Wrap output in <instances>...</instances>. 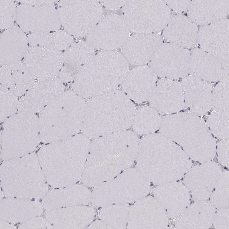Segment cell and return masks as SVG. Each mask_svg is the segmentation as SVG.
<instances>
[{
    "mask_svg": "<svg viewBox=\"0 0 229 229\" xmlns=\"http://www.w3.org/2000/svg\"><path fill=\"white\" fill-rule=\"evenodd\" d=\"M136 110L131 99L115 90L93 97L86 102L82 133L94 139L127 130Z\"/></svg>",
    "mask_w": 229,
    "mask_h": 229,
    "instance_id": "1",
    "label": "cell"
},
{
    "mask_svg": "<svg viewBox=\"0 0 229 229\" xmlns=\"http://www.w3.org/2000/svg\"><path fill=\"white\" fill-rule=\"evenodd\" d=\"M129 71V63L121 53H94L76 75L72 88L81 97L91 98L116 90Z\"/></svg>",
    "mask_w": 229,
    "mask_h": 229,
    "instance_id": "2",
    "label": "cell"
},
{
    "mask_svg": "<svg viewBox=\"0 0 229 229\" xmlns=\"http://www.w3.org/2000/svg\"><path fill=\"white\" fill-rule=\"evenodd\" d=\"M86 102L73 91L64 92L40 112L38 118L40 137L53 142L78 133L81 130Z\"/></svg>",
    "mask_w": 229,
    "mask_h": 229,
    "instance_id": "3",
    "label": "cell"
},
{
    "mask_svg": "<svg viewBox=\"0 0 229 229\" xmlns=\"http://www.w3.org/2000/svg\"><path fill=\"white\" fill-rule=\"evenodd\" d=\"M90 143L86 137L78 133L43 147L39 158L50 159L53 163L59 185H72L81 178Z\"/></svg>",
    "mask_w": 229,
    "mask_h": 229,
    "instance_id": "4",
    "label": "cell"
},
{
    "mask_svg": "<svg viewBox=\"0 0 229 229\" xmlns=\"http://www.w3.org/2000/svg\"><path fill=\"white\" fill-rule=\"evenodd\" d=\"M1 136L2 158H19L34 149L39 142L38 118L19 111L6 121Z\"/></svg>",
    "mask_w": 229,
    "mask_h": 229,
    "instance_id": "5",
    "label": "cell"
},
{
    "mask_svg": "<svg viewBox=\"0 0 229 229\" xmlns=\"http://www.w3.org/2000/svg\"><path fill=\"white\" fill-rule=\"evenodd\" d=\"M92 140L90 141L87 163L109 159L123 169L136 159L140 141L133 131L126 130Z\"/></svg>",
    "mask_w": 229,
    "mask_h": 229,
    "instance_id": "6",
    "label": "cell"
},
{
    "mask_svg": "<svg viewBox=\"0 0 229 229\" xmlns=\"http://www.w3.org/2000/svg\"><path fill=\"white\" fill-rule=\"evenodd\" d=\"M123 17L129 30L141 33H156L165 27L171 18L165 1H129Z\"/></svg>",
    "mask_w": 229,
    "mask_h": 229,
    "instance_id": "7",
    "label": "cell"
},
{
    "mask_svg": "<svg viewBox=\"0 0 229 229\" xmlns=\"http://www.w3.org/2000/svg\"><path fill=\"white\" fill-rule=\"evenodd\" d=\"M61 25L67 33L87 36L102 18V7L96 0H61L57 7Z\"/></svg>",
    "mask_w": 229,
    "mask_h": 229,
    "instance_id": "8",
    "label": "cell"
},
{
    "mask_svg": "<svg viewBox=\"0 0 229 229\" xmlns=\"http://www.w3.org/2000/svg\"><path fill=\"white\" fill-rule=\"evenodd\" d=\"M190 53L188 49L169 43H162L149 62V67L163 78H184L189 73Z\"/></svg>",
    "mask_w": 229,
    "mask_h": 229,
    "instance_id": "9",
    "label": "cell"
},
{
    "mask_svg": "<svg viewBox=\"0 0 229 229\" xmlns=\"http://www.w3.org/2000/svg\"><path fill=\"white\" fill-rule=\"evenodd\" d=\"M16 21L24 31L35 33L58 31L61 23L54 4L24 3L17 8Z\"/></svg>",
    "mask_w": 229,
    "mask_h": 229,
    "instance_id": "10",
    "label": "cell"
},
{
    "mask_svg": "<svg viewBox=\"0 0 229 229\" xmlns=\"http://www.w3.org/2000/svg\"><path fill=\"white\" fill-rule=\"evenodd\" d=\"M129 35L123 16L111 14L102 18L87 36V42L94 48L114 50L122 46Z\"/></svg>",
    "mask_w": 229,
    "mask_h": 229,
    "instance_id": "11",
    "label": "cell"
},
{
    "mask_svg": "<svg viewBox=\"0 0 229 229\" xmlns=\"http://www.w3.org/2000/svg\"><path fill=\"white\" fill-rule=\"evenodd\" d=\"M23 63L38 81L58 76L63 63V53L53 48L31 46L24 57Z\"/></svg>",
    "mask_w": 229,
    "mask_h": 229,
    "instance_id": "12",
    "label": "cell"
},
{
    "mask_svg": "<svg viewBox=\"0 0 229 229\" xmlns=\"http://www.w3.org/2000/svg\"><path fill=\"white\" fill-rule=\"evenodd\" d=\"M64 89L63 82L58 77L38 81L20 98L18 109L34 114L41 112Z\"/></svg>",
    "mask_w": 229,
    "mask_h": 229,
    "instance_id": "13",
    "label": "cell"
},
{
    "mask_svg": "<svg viewBox=\"0 0 229 229\" xmlns=\"http://www.w3.org/2000/svg\"><path fill=\"white\" fill-rule=\"evenodd\" d=\"M229 22L224 19L202 26L197 43L202 49L220 59L229 61Z\"/></svg>",
    "mask_w": 229,
    "mask_h": 229,
    "instance_id": "14",
    "label": "cell"
},
{
    "mask_svg": "<svg viewBox=\"0 0 229 229\" xmlns=\"http://www.w3.org/2000/svg\"><path fill=\"white\" fill-rule=\"evenodd\" d=\"M229 62L222 60L203 50L195 48L190 53L189 73L191 75L211 82L228 76Z\"/></svg>",
    "mask_w": 229,
    "mask_h": 229,
    "instance_id": "15",
    "label": "cell"
},
{
    "mask_svg": "<svg viewBox=\"0 0 229 229\" xmlns=\"http://www.w3.org/2000/svg\"><path fill=\"white\" fill-rule=\"evenodd\" d=\"M156 33H137L130 36L120 48L121 53L129 63L142 65L149 62L162 43Z\"/></svg>",
    "mask_w": 229,
    "mask_h": 229,
    "instance_id": "16",
    "label": "cell"
},
{
    "mask_svg": "<svg viewBox=\"0 0 229 229\" xmlns=\"http://www.w3.org/2000/svg\"><path fill=\"white\" fill-rule=\"evenodd\" d=\"M149 100L151 107L161 112H177L185 106L181 83L169 79L157 82Z\"/></svg>",
    "mask_w": 229,
    "mask_h": 229,
    "instance_id": "17",
    "label": "cell"
},
{
    "mask_svg": "<svg viewBox=\"0 0 229 229\" xmlns=\"http://www.w3.org/2000/svg\"><path fill=\"white\" fill-rule=\"evenodd\" d=\"M157 75L149 67L142 66L129 71L122 84L123 91L140 103L149 100L157 82Z\"/></svg>",
    "mask_w": 229,
    "mask_h": 229,
    "instance_id": "18",
    "label": "cell"
},
{
    "mask_svg": "<svg viewBox=\"0 0 229 229\" xmlns=\"http://www.w3.org/2000/svg\"><path fill=\"white\" fill-rule=\"evenodd\" d=\"M185 105L196 114H202L212 106V85L210 82L190 75L181 83Z\"/></svg>",
    "mask_w": 229,
    "mask_h": 229,
    "instance_id": "19",
    "label": "cell"
},
{
    "mask_svg": "<svg viewBox=\"0 0 229 229\" xmlns=\"http://www.w3.org/2000/svg\"><path fill=\"white\" fill-rule=\"evenodd\" d=\"M198 30L197 24L188 17L179 14L171 17L163 35L168 43L188 49L197 43Z\"/></svg>",
    "mask_w": 229,
    "mask_h": 229,
    "instance_id": "20",
    "label": "cell"
},
{
    "mask_svg": "<svg viewBox=\"0 0 229 229\" xmlns=\"http://www.w3.org/2000/svg\"><path fill=\"white\" fill-rule=\"evenodd\" d=\"M94 53V48L87 42H74L63 53V65L58 77L63 82L73 81L78 72Z\"/></svg>",
    "mask_w": 229,
    "mask_h": 229,
    "instance_id": "21",
    "label": "cell"
},
{
    "mask_svg": "<svg viewBox=\"0 0 229 229\" xmlns=\"http://www.w3.org/2000/svg\"><path fill=\"white\" fill-rule=\"evenodd\" d=\"M229 7V0H192L187 9L188 17L203 26L225 19Z\"/></svg>",
    "mask_w": 229,
    "mask_h": 229,
    "instance_id": "22",
    "label": "cell"
},
{
    "mask_svg": "<svg viewBox=\"0 0 229 229\" xmlns=\"http://www.w3.org/2000/svg\"><path fill=\"white\" fill-rule=\"evenodd\" d=\"M28 39L20 27L13 26L1 35V65L19 62L24 57L28 49Z\"/></svg>",
    "mask_w": 229,
    "mask_h": 229,
    "instance_id": "23",
    "label": "cell"
},
{
    "mask_svg": "<svg viewBox=\"0 0 229 229\" xmlns=\"http://www.w3.org/2000/svg\"><path fill=\"white\" fill-rule=\"evenodd\" d=\"M35 80L23 63L14 62L1 67V84L17 96H23L31 89Z\"/></svg>",
    "mask_w": 229,
    "mask_h": 229,
    "instance_id": "24",
    "label": "cell"
},
{
    "mask_svg": "<svg viewBox=\"0 0 229 229\" xmlns=\"http://www.w3.org/2000/svg\"><path fill=\"white\" fill-rule=\"evenodd\" d=\"M58 213V226L67 229L86 228L93 221L96 214L94 208L86 205L65 207Z\"/></svg>",
    "mask_w": 229,
    "mask_h": 229,
    "instance_id": "25",
    "label": "cell"
},
{
    "mask_svg": "<svg viewBox=\"0 0 229 229\" xmlns=\"http://www.w3.org/2000/svg\"><path fill=\"white\" fill-rule=\"evenodd\" d=\"M161 120L157 110L151 107L144 106L136 110L131 126L137 135H147L159 129Z\"/></svg>",
    "mask_w": 229,
    "mask_h": 229,
    "instance_id": "26",
    "label": "cell"
},
{
    "mask_svg": "<svg viewBox=\"0 0 229 229\" xmlns=\"http://www.w3.org/2000/svg\"><path fill=\"white\" fill-rule=\"evenodd\" d=\"M229 76L220 80L213 89L212 106L218 112L228 113Z\"/></svg>",
    "mask_w": 229,
    "mask_h": 229,
    "instance_id": "27",
    "label": "cell"
},
{
    "mask_svg": "<svg viewBox=\"0 0 229 229\" xmlns=\"http://www.w3.org/2000/svg\"><path fill=\"white\" fill-rule=\"evenodd\" d=\"M0 94V118L3 121L16 112L19 100L17 96L1 84Z\"/></svg>",
    "mask_w": 229,
    "mask_h": 229,
    "instance_id": "28",
    "label": "cell"
},
{
    "mask_svg": "<svg viewBox=\"0 0 229 229\" xmlns=\"http://www.w3.org/2000/svg\"><path fill=\"white\" fill-rule=\"evenodd\" d=\"M0 28L8 29L13 26L16 20L17 9L12 1L0 0Z\"/></svg>",
    "mask_w": 229,
    "mask_h": 229,
    "instance_id": "29",
    "label": "cell"
},
{
    "mask_svg": "<svg viewBox=\"0 0 229 229\" xmlns=\"http://www.w3.org/2000/svg\"><path fill=\"white\" fill-rule=\"evenodd\" d=\"M73 42V37L66 32L58 30L54 32L53 48L60 51L65 50Z\"/></svg>",
    "mask_w": 229,
    "mask_h": 229,
    "instance_id": "30",
    "label": "cell"
},
{
    "mask_svg": "<svg viewBox=\"0 0 229 229\" xmlns=\"http://www.w3.org/2000/svg\"><path fill=\"white\" fill-rule=\"evenodd\" d=\"M190 1L189 0L165 1L170 9L179 13L187 9Z\"/></svg>",
    "mask_w": 229,
    "mask_h": 229,
    "instance_id": "31",
    "label": "cell"
},
{
    "mask_svg": "<svg viewBox=\"0 0 229 229\" xmlns=\"http://www.w3.org/2000/svg\"><path fill=\"white\" fill-rule=\"evenodd\" d=\"M129 1L127 0H103L100 3L106 9L111 10L119 9L124 7Z\"/></svg>",
    "mask_w": 229,
    "mask_h": 229,
    "instance_id": "32",
    "label": "cell"
},
{
    "mask_svg": "<svg viewBox=\"0 0 229 229\" xmlns=\"http://www.w3.org/2000/svg\"><path fill=\"white\" fill-rule=\"evenodd\" d=\"M111 228L104 221L100 219L92 222L87 229H108Z\"/></svg>",
    "mask_w": 229,
    "mask_h": 229,
    "instance_id": "33",
    "label": "cell"
},
{
    "mask_svg": "<svg viewBox=\"0 0 229 229\" xmlns=\"http://www.w3.org/2000/svg\"><path fill=\"white\" fill-rule=\"evenodd\" d=\"M32 200V201H34V198H33V199Z\"/></svg>",
    "mask_w": 229,
    "mask_h": 229,
    "instance_id": "34",
    "label": "cell"
}]
</instances>
